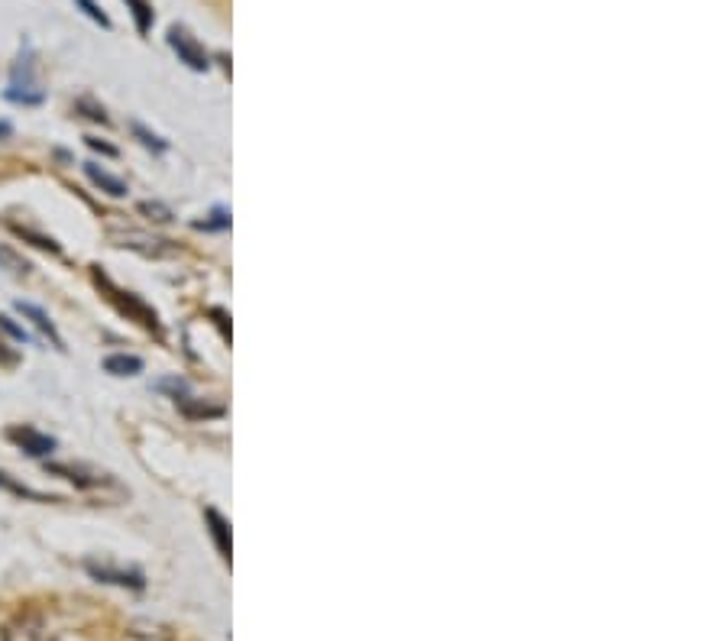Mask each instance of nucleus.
I'll return each instance as SVG.
<instances>
[{
	"mask_svg": "<svg viewBox=\"0 0 728 641\" xmlns=\"http://www.w3.org/2000/svg\"><path fill=\"white\" fill-rule=\"evenodd\" d=\"M169 46L178 52V62H185L191 72H208V68H211V56L204 52V46L185 30V26H172V30H169Z\"/></svg>",
	"mask_w": 728,
	"mask_h": 641,
	"instance_id": "obj_1",
	"label": "nucleus"
},
{
	"mask_svg": "<svg viewBox=\"0 0 728 641\" xmlns=\"http://www.w3.org/2000/svg\"><path fill=\"white\" fill-rule=\"evenodd\" d=\"M7 438L17 444L26 457H49V454H56V438H49V434L43 431H36L30 425H17V428H10L7 431Z\"/></svg>",
	"mask_w": 728,
	"mask_h": 641,
	"instance_id": "obj_2",
	"label": "nucleus"
},
{
	"mask_svg": "<svg viewBox=\"0 0 728 641\" xmlns=\"http://www.w3.org/2000/svg\"><path fill=\"white\" fill-rule=\"evenodd\" d=\"M88 574L101 583H114V586H130V590H143L146 580L140 570H123V567H111V564H98V561H88Z\"/></svg>",
	"mask_w": 728,
	"mask_h": 641,
	"instance_id": "obj_3",
	"label": "nucleus"
},
{
	"mask_svg": "<svg viewBox=\"0 0 728 641\" xmlns=\"http://www.w3.org/2000/svg\"><path fill=\"white\" fill-rule=\"evenodd\" d=\"M101 282L107 285V292H111V298H114V302H117L123 311H127V315H133V318L140 321L143 327H149V331H156L159 321H156V311H153V308H146V305H143L140 298H136L133 292H120V289H114V285L107 282V279H101Z\"/></svg>",
	"mask_w": 728,
	"mask_h": 641,
	"instance_id": "obj_4",
	"label": "nucleus"
},
{
	"mask_svg": "<svg viewBox=\"0 0 728 641\" xmlns=\"http://www.w3.org/2000/svg\"><path fill=\"white\" fill-rule=\"evenodd\" d=\"M49 473L65 476V480H72V483H75V486H81V489H98V486H107V483H111L104 473L81 467V463H52Z\"/></svg>",
	"mask_w": 728,
	"mask_h": 641,
	"instance_id": "obj_5",
	"label": "nucleus"
},
{
	"mask_svg": "<svg viewBox=\"0 0 728 641\" xmlns=\"http://www.w3.org/2000/svg\"><path fill=\"white\" fill-rule=\"evenodd\" d=\"M17 311H20V315H23L26 321H33V327H36L39 334H46V337L52 340V347H56V350H65L62 334L56 331V324L49 321V315H46L43 308H36L33 302H17Z\"/></svg>",
	"mask_w": 728,
	"mask_h": 641,
	"instance_id": "obj_6",
	"label": "nucleus"
},
{
	"mask_svg": "<svg viewBox=\"0 0 728 641\" xmlns=\"http://www.w3.org/2000/svg\"><path fill=\"white\" fill-rule=\"evenodd\" d=\"M4 641H49V638L43 632V622H39L36 616H23V619L7 625Z\"/></svg>",
	"mask_w": 728,
	"mask_h": 641,
	"instance_id": "obj_7",
	"label": "nucleus"
},
{
	"mask_svg": "<svg viewBox=\"0 0 728 641\" xmlns=\"http://www.w3.org/2000/svg\"><path fill=\"white\" fill-rule=\"evenodd\" d=\"M85 175L101 188V192H107L111 198H123L127 195V185H123L117 175H111L107 169H101V166H94V162H85Z\"/></svg>",
	"mask_w": 728,
	"mask_h": 641,
	"instance_id": "obj_8",
	"label": "nucleus"
},
{
	"mask_svg": "<svg viewBox=\"0 0 728 641\" xmlns=\"http://www.w3.org/2000/svg\"><path fill=\"white\" fill-rule=\"evenodd\" d=\"M204 518H208V525H211V538L217 544V551H221L224 561H230V525L224 522V515L217 509H208Z\"/></svg>",
	"mask_w": 728,
	"mask_h": 641,
	"instance_id": "obj_9",
	"label": "nucleus"
},
{
	"mask_svg": "<svg viewBox=\"0 0 728 641\" xmlns=\"http://www.w3.org/2000/svg\"><path fill=\"white\" fill-rule=\"evenodd\" d=\"M104 370L111 376H140L143 373V360L133 357V353H114V357L104 360Z\"/></svg>",
	"mask_w": 728,
	"mask_h": 641,
	"instance_id": "obj_10",
	"label": "nucleus"
},
{
	"mask_svg": "<svg viewBox=\"0 0 728 641\" xmlns=\"http://www.w3.org/2000/svg\"><path fill=\"white\" fill-rule=\"evenodd\" d=\"M127 7L133 13V23H136V30H140L143 36L153 30V20H156V13L153 7H149V0H127Z\"/></svg>",
	"mask_w": 728,
	"mask_h": 641,
	"instance_id": "obj_11",
	"label": "nucleus"
},
{
	"mask_svg": "<svg viewBox=\"0 0 728 641\" xmlns=\"http://www.w3.org/2000/svg\"><path fill=\"white\" fill-rule=\"evenodd\" d=\"M0 266H4L10 276H17V279H23V276H30V263H26L23 256H17L10 247H0Z\"/></svg>",
	"mask_w": 728,
	"mask_h": 641,
	"instance_id": "obj_12",
	"label": "nucleus"
},
{
	"mask_svg": "<svg viewBox=\"0 0 728 641\" xmlns=\"http://www.w3.org/2000/svg\"><path fill=\"white\" fill-rule=\"evenodd\" d=\"M4 98L13 101V104H23V107H36V104H43V91H36V88H7Z\"/></svg>",
	"mask_w": 728,
	"mask_h": 641,
	"instance_id": "obj_13",
	"label": "nucleus"
},
{
	"mask_svg": "<svg viewBox=\"0 0 728 641\" xmlns=\"http://www.w3.org/2000/svg\"><path fill=\"white\" fill-rule=\"evenodd\" d=\"M75 111H81L88 120H94V124H111V117H107V111L101 104H94L91 98H78L75 101Z\"/></svg>",
	"mask_w": 728,
	"mask_h": 641,
	"instance_id": "obj_14",
	"label": "nucleus"
},
{
	"mask_svg": "<svg viewBox=\"0 0 728 641\" xmlns=\"http://www.w3.org/2000/svg\"><path fill=\"white\" fill-rule=\"evenodd\" d=\"M133 133L140 136V143H143L146 149H156V153H166V149H169V143L162 140V136H156L153 130H146L143 124H133Z\"/></svg>",
	"mask_w": 728,
	"mask_h": 641,
	"instance_id": "obj_15",
	"label": "nucleus"
},
{
	"mask_svg": "<svg viewBox=\"0 0 728 641\" xmlns=\"http://www.w3.org/2000/svg\"><path fill=\"white\" fill-rule=\"evenodd\" d=\"M140 211H143L146 217H153L156 224H169V221H172V211H169L162 201H143V204H140Z\"/></svg>",
	"mask_w": 728,
	"mask_h": 641,
	"instance_id": "obj_16",
	"label": "nucleus"
},
{
	"mask_svg": "<svg viewBox=\"0 0 728 641\" xmlns=\"http://www.w3.org/2000/svg\"><path fill=\"white\" fill-rule=\"evenodd\" d=\"M0 486H4V489H10V493H17V496H26V499H36V502H49V496H43V493H33L30 486H20V483H13L7 473H0Z\"/></svg>",
	"mask_w": 728,
	"mask_h": 641,
	"instance_id": "obj_17",
	"label": "nucleus"
},
{
	"mask_svg": "<svg viewBox=\"0 0 728 641\" xmlns=\"http://www.w3.org/2000/svg\"><path fill=\"white\" fill-rule=\"evenodd\" d=\"M13 230H17L20 237L33 240V247H39V250H49V253H59V243L52 240V237H39V234H33V230H26V227H13Z\"/></svg>",
	"mask_w": 728,
	"mask_h": 641,
	"instance_id": "obj_18",
	"label": "nucleus"
},
{
	"mask_svg": "<svg viewBox=\"0 0 728 641\" xmlns=\"http://www.w3.org/2000/svg\"><path fill=\"white\" fill-rule=\"evenodd\" d=\"M78 4H81V10H85L88 17L94 20V23H101L104 30H111V17H107V13H104V10H101L98 4H94V0H78Z\"/></svg>",
	"mask_w": 728,
	"mask_h": 641,
	"instance_id": "obj_19",
	"label": "nucleus"
},
{
	"mask_svg": "<svg viewBox=\"0 0 728 641\" xmlns=\"http://www.w3.org/2000/svg\"><path fill=\"white\" fill-rule=\"evenodd\" d=\"M0 331H4L7 337H13L17 340V344H26V340H30V334H26V327H20V324H13L7 315H0Z\"/></svg>",
	"mask_w": 728,
	"mask_h": 641,
	"instance_id": "obj_20",
	"label": "nucleus"
},
{
	"mask_svg": "<svg viewBox=\"0 0 728 641\" xmlns=\"http://www.w3.org/2000/svg\"><path fill=\"white\" fill-rule=\"evenodd\" d=\"M195 227H198V230H227V227H230V217H227V211L217 208V211L211 214V221H195Z\"/></svg>",
	"mask_w": 728,
	"mask_h": 641,
	"instance_id": "obj_21",
	"label": "nucleus"
},
{
	"mask_svg": "<svg viewBox=\"0 0 728 641\" xmlns=\"http://www.w3.org/2000/svg\"><path fill=\"white\" fill-rule=\"evenodd\" d=\"M88 146H91V149H98V153H104V156H117V149H114V146H107V143H101V140H94V136H88Z\"/></svg>",
	"mask_w": 728,
	"mask_h": 641,
	"instance_id": "obj_22",
	"label": "nucleus"
},
{
	"mask_svg": "<svg viewBox=\"0 0 728 641\" xmlns=\"http://www.w3.org/2000/svg\"><path fill=\"white\" fill-rule=\"evenodd\" d=\"M0 363H17V353H10L4 340H0Z\"/></svg>",
	"mask_w": 728,
	"mask_h": 641,
	"instance_id": "obj_23",
	"label": "nucleus"
}]
</instances>
